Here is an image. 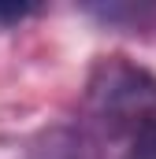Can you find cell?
Wrapping results in <instances>:
<instances>
[{"mask_svg": "<svg viewBox=\"0 0 156 159\" xmlns=\"http://www.w3.org/2000/svg\"><path fill=\"white\" fill-rule=\"evenodd\" d=\"M37 11H41L37 4H0V22L11 26V22H22V19H30Z\"/></svg>", "mask_w": 156, "mask_h": 159, "instance_id": "4", "label": "cell"}, {"mask_svg": "<svg viewBox=\"0 0 156 159\" xmlns=\"http://www.w3.org/2000/svg\"><path fill=\"white\" fill-rule=\"evenodd\" d=\"M130 159H156V122L130 141Z\"/></svg>", "mask_w": 156, "mask_h": 159, "instance_id": "3", "label": "cell"}, {"mask_svg": "<svg viewBox=\"0 0 156 159\" xmlns=\"http://www.w3.org/2000/svg\"><path fill=\"white\" fill-rule=\"evenodd\" d=\"M26 159H100V148L78 126H52L30 141Z\"/></svg>", "mask_w": 156, "mask_h": 159, "instance_id": "2", "label": "cell"}, {"mask_svg": "<svg viewBox=\"0 0 156 159\" xmlns=\"http://www.w3.org/2000/svg\"><path fill=\"white\" fill-rule=\"evenodd\" d=\"M85 115L108 137H138L156 122V74L126 56H104L85 81Z\"/></svg>", "mask_w": 156, "mask_h": 159, "instance_id": "1", "label": "cell"}]
</instances>
